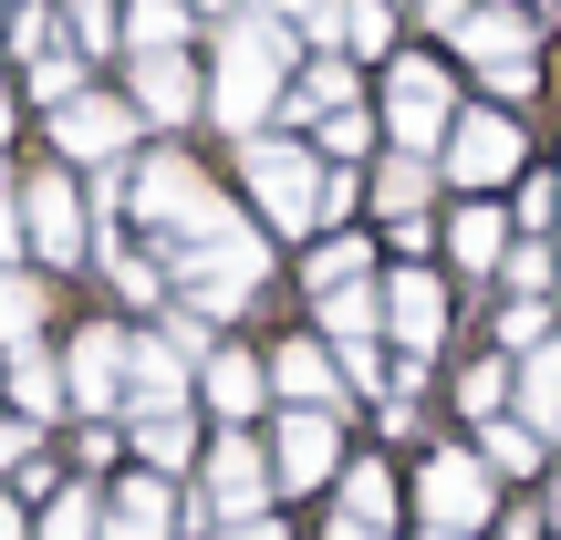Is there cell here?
<instances>
[{
    "instance_id": "1",
    "label": "cell",
    "mask_w": 561,
    "mask_h": 540,
    "mask_svg": "<svg viewBox=\"0 0 561 540\" xmlns=\"http://www.w3.org/2000/svg\"><path fill=\"white\" fill-rule=\"evenodd\" d=\"M280 94H291V32L250 0V11L229 21L219 73H208V115L240 125V146H250V136H261V115H280Z\"/></svg>"
},
{
    "instance_id": "2",
    "label": "cell",
    "mask_w": 561,
    "mask_h": 540,
    "mask_svg": "<svg viewBox=\"0 0 561 540\" xmlns=\"http://www.w3.org/2000/svg\"><path fill=\"white\" fill-rule=\"evenodd\" d=\"M240 177L261 198V229H322V157L291 136H250L240 146Z\"/></svg>"
},
{
    "instance_id": "3",
    "label": "cell",
    "mask_w": 561,
    "mask_h": 540,
    "mask_svg": "<svg viewBox=\"0 0 561 540\" xmlns=\"http://www.w3.org/2000/svg\"><path fill=\"white\" fill-rule=\"evenodd\" d=\"M385 125H396V157L447 146V136H458V83H447L426 53H396V62H385Z\"/></svg>"
},
{
    "instance_id": "4",
    "label": "cell",
    "mask_w": 561,
    "mask_h": 540,
    "mask_svg": "<svg viewBox=\"0 0 561 540\" xmlns=\"http://www.w3.org/2000/svg\"><path fill=\"white\" fill-rule=\"evenodd\" d=\"M125 208H136V219L157 229V240H187V229H198L208 208H219V187H208L198 166H187L178 146H167V157H146V166H125Z\"/></svg>"
},
{
    "instance_id": "5",
    "label": "cell",
    "mask_w": 561,
    "mask_h": 540,
    "mask_svg": "<svg viewBox=\"0 0 561 540\" xmlns=\"http://www.w3.org/2000/svg\"><path fill=\"white\" fill-rule=\"evenodd\" d=\"M416 509H426V530L479 540V530H489V458H468V447H437V458L416 468Z\"/></svg>"
},
{
    "instance_id": "6",
    "label": "cell",
    "mask_w": 561,
    "mask_h": 540,
    "mask_svg": "<svg viewBox=\"0 0 561 540\" xmlns=\"http://www.w3.org/2000/svg\"><path fill=\"white\" fill-rule=\"evenodd\" d=\"M21 240H32L53 271H73L83 261V187L73 177H32L21 187Z\"/></svg>"
},
{
    "instance_id": "7",
    "label": "cell",
    "mask_w": 561,
    "mask_h": 540,
    "mask_svg": "<svg viewBox=\"0 0 561 540\" xmlns=\"http://www.w3.org/2000/svg\"><path fill=\"white\" fill-rule=\"evenodd\" d=\"M510 166H520V125H510L500 104L458 115V136H447V177H458V187H500Z\"/></svg>"
},
{
    "instance_id": "8",
    "label": "cell",
    "mask_w": 561,
    "mask_h": 540,
    "mask_svg": "<svg viewBox=\"0 0 561 540\" xmlns=\"http://www.w3.org/2000/svg\"><path fill=\"white\" fill-rule=\"evenodd\" d=\"M250 509H271L261 437H219V447H208V520H250Z\"/></svg>"
},
{
    "instance_id": "9",
    "label": "cell",
    "mask_w": 561,
    "mask_h": 540,
    "mask_svg": "<svg viewBox=\"0 0 561 540\" xmlns=\"http://www.w3.org/2000/svg\"><path fill=\"white\" fill-rule=\"evenodd\" d=\"M385 333H396V354H437V343H447V291H437V280H426V271H396V280H385Z\"/></svg>"
},
{
    "instance_id": "10",
    "label": "cell",
    "mask_w": 561,
    "mask_h": 540,
    "mask_svg": "<svg viewBox=\"0 0 561 540\" xmlns=\"http://www.w3.org/2000/svg\"><path fill=\"white\" fill-rule=\"evenodd\" d=\"M125 354H136V333H115V322L73 333V375H62V395H73L83 416H104V405L125 395Z\"/></svg>"
},
{
    "instance_id": "11",
    "label": "cell",
    "mask_w": 561,
    "mask_h": 540,
    "mask_svg": "<svg viewBox=\"0 0 561 540\" xmlns=\"http://www.w3.org/2000/svg\"><path fill=\"white\" fill-rule=\"evenodd\" d=\"M136 115H146V125H187V115H208L198 62H187V53H136Z\"/></svg>"
},
{
    "instance_id": "12",
    "label": "cell",
    "mask_w": 561,
    "mask_h": 540,
    "mask_svg": "<svg viewBox=\"0 0 561 540\" xmlns=\"http://www.w3.org/2000/svg\"><path fill=\"white\" fill-rule=\"evenodd\" d=\"M271 395L291 405V416H333V395H343L333 343H280V354H271Z\"/></svg>"
},
{
    "instance_id": "13",
    "label": "cell",
    "mask_w": 561,
    "mask_h": 540,
    "mask_svg": "<svg viewBox=\"0 0 561 540\" xmlns=\"http://www.w3.org/2000/svg\"><path fill=\"white\" fill-rule=\"evenodd\" d=\"M53 136H62V157H94V177L125 157V136H136V104H104V94H73L53 115Z\"/></svg>"
},
{
    "instance_id": "14",
    "label": "cell",
    "mask_w": 561,
    "mask_h": 540,
    "mask_svg": "<svg viewBox=\"0 0 561 540\" xmlns=\"http://www.w3.org/2000/svg\"><path fill=\"white\" fill-rule=\"evenodd\" d=\"M333 437H343L333 416H280L271 426V479L280 489H322L333 479Z\"/></svg>"
},
{
    "instance_id": "15",
    "label": "cell",
    "mask_w": 561,
    "mask_h": 540,
    "mask_svg": "<svg viewBox=\"0 0 561 540\" xmlns=\"http://www.w3.org/2000/svg\"><path fill=\"white\" fill-rule=\"evenodd\" d=\"M104 540H178V489L167 479H125L104 499Z\"/></svg>"
},
{
    "instance_id": "16",
    "label": "cell",
    "mask_w": 561,
    "mask_h": 540,
    "mask_svg": "<svg viewBox=\"0 0 561 540\" xmlns=\"http://www.w3.org/2000/svg\"><path fill=\"white\" fill-rule=\"evenodd\" d=\"M312 42L322 53H385V42H396V11H385V0H322V21H312Z\"/></svg>"
},
{
    "instance_id": "17",
    "label": "cell",
    "mask_w": 561,
    "mask_h": 540,
    "mask_svg": "<svg viewBox=\"0 0 561 540\" xmlns=\"http://www.w3.org/2000/svg\"><path fill=\"white\" fill-rule=\"evenodd\" d=\"M354 62H312V73H301L291 83V94H280V115H291V125H333V115H354Z\"/></svg>"
},
{
    "instance_id": "18",
    "label": "cell",
    "mask_w": 561,
    "mask_h": 540,
    "mask_svg": "<svg viewBox=\"0 0 561 540\" xmlns=\"http://www.w3.org/2000/svg\"><path fill=\"white\" fill-rule=\"evenodd\" d=\"M261 395H271V364L261 354H208V405H219L229 426L261 416Z\"/></svg>"
},
{
    "instance_id": "19",
    "label": "cell",
    "mask_w": 561,
    "mask_h": 540,
    "mask_svg": "<svg viewBox=\"0 0 561 540\" xmlns=\"http://www.w3.org/2000/svg\"><path fill=\"white\" fill-rule=\"evenodd\" d=\"M333 520H343V530H396V479H385L375 458H364V468H343V499H333Z\"/></svg>"
},
{
    "instance_id": "20",
    "label": "cell",
    "mask_w": 561,
    "mask_h": 540,
    "mask_svg": "<svg viewBox=\"0 0 561 540\" xmlns=\"http://www.w3.org/2000/svg\"><path fill=\"white\" fill-rule=\"evenodd\" d=\"M530 32H541V21H530V11H510V0H479V11H468V53H479V62H510V53H530Z\"/></svg>"
},
{
    "instance_id": "21",
    "label": "cell",
    "mask_w": 561,
    "mask_h": 540,
    "mask_svg": "<svg viewBox=\"0 0 561 540\" xmlns=\"http://www.w3.org/2000/svg\"><path fill=\"white\" fill-rule=\"evenodd\" d=\"M520 426H541V437H561V343H541V354H520Z\"/></svg>"
},
{
    "instance_id": "22",
    "label": "cell",
    "mask_w": 561,
    "mask_h": 540,
    "mask_svg": "<svg viewBox=\"0 0 561 540\" xmlns=\"http://www.w3.org/2000/svg\"><path fill=\"white\" fill-rule=\"evenodd\" d=\"M479 458H489V479H530V468H541V426L489 416V426H479Z\"/></svg>"
},
{
    "instance_id": "23",
    "label": "cell",
    "mask_w": 561,
    "mask_h": 540,
    "mask_svg": "<svg viewBox=\"0 0 561 540\" xmlns=\"http://www.w3.org/2000/svg\"><path fill=\"white\" fill-rule=\"evenodd\" d=\"M447 250H458L468 271H500V261H510V229H500V208H458V219H447Z\"/></svg>"
},
{
    "instance_id": "24",
    "label": "cell",
    "mask_w": 561,
    "mask_h": 540,
    "mask_svg": "<svg viewBox=\"0 0 561 540\" xmlns=\"http://www.w3.org/2000/svg\"><path fill=\"white\" fill-rule=\"evenodd\" d=\"M42 540H104V489H94V479L62 489V499L42 509Z\"/></svg>"
},
{
    "instance_id": "25",
    "label": "cell",
    "mask_w": 561,
    "mask_h": 540,
    "mask_svg": "<svg viewBox=\"0 0 561 540\" xmlns=\"http://www.w3.org/2000/svg\"><path fill=\"white\" fill-rule=\"evenodd\" d=\"M375 322H385V291H375V280H343V291L322 301V333H343V343H364Z\"/></svg>"
},
{
    "instance_id": "26",
    "label": "cell",
    "mask_w": 561,
    "mask_h": 540,
    "mask_svg": "<svg viewBox=\"0 0 561 540\" xmlns=\"http://www.w3.org/2000/svg\"><path fill=\"white\" fill-rule=\"evenodd\" d=\"M125 32H136V53H178V42H187V0H136Z\"/></svg>"
},
{
    "instance_id": "27",
    "label": "cell",
    "mask_w": 561,
    "mask_h": 540,
    "mask_svg": "<svg viewBox=\"0 0 561 540\" xmlns=\"http://www.w3.org/2000/svg\"><path fill=\"white\" fill-rule=\"evenodd\" d=\"M375 198H385V219H426V157H385Z\"/></svg>"
},
{
    "instance_id": "28",
    "label": "cell",
    "mask_w": 561,
    "mask_h": 540,
    "mask_svg": "<svg viewBox=\"0 0 561 540\" xmlns=\"http://www.w3.org/2000/svg\"><path fill=\"white\" fill-rule=\"evenodd\" d=\"M11 405H21V426L53 416V405H62V375H53L42 354H11Z\"/></svg>"
},
{
    "instance_id": "29",
    "label": "cell",
    "mask_w": 561,
    "mask_h": 540,
    "mask_svg": "<svg viewBox=\"0 0 561 540\" xmlns=\"http://www.w3.org/2000/svg\"><path fill=\"white\" fill-rule=\"evenodd\" d=\"M187 447H198V437H187V416H146V426H136V458H146V479L187 468Z\"/></svg>"
},
{
    "instance_id": "30",
    "label": "cell",
    "mask_w": 561,
    "mask_h": 540,
    "mask_svg": "<svg viewBox=\"0 0 561 540\" xmlns=\"http://www.w3.org/2000/svg\"><path fill=\"white\" fill-rule=\"evenodd\" d=\"M343 280H375V250H364V240H333V250H312V301H333Z\"/></svg>"
},
{
    "instance_id": "31",
    "label": "cell",
    "mask_w": 561,
    "mask_h": 540,
    "mask_svg": "<svg viewBox=\"0 0 561 540\" xmlns=\"http://www.w3.org/2000/svg\"><path fill=\"white\" fill-rule=\"evenodd\" d=\"M32 322H42V291L21 271H0V343H32Z\"/></svg>"
},
{
    "instance_id": "32",
    "label": "cell",
    "mask_w": 561,
    "mask_h": 540,
    "mask_svg": "<svg viewBox=\"0 0 561 540\" xmlns=\"http://www.w3.org/2000/svg\"><path fill=\"white\" fill-rule=\"evenodd\" d=\"M343 384H354V395H396V364H385V343H343Z\"/></svg>"
},
{
    "instance_id": "33",
    "label": "cell",
    "mask_w": 561,
    "mask_h": 540,
    "mask_svg": "<svg viewBox=\"0 0 561 540\" xmlns=\"http://www.w3.org/2000/svg\"><path fill=\"white\" fill-rule=\"evenodd\" d=\"M500 395H510V364H468V375H458V405H468V416H500Z\"/></svg>"
},
{
    "instance_id": "34",
    "label": "cell",
    "mask_w": 561,
    "mask_h": 540,
    "mask_svg": "<svg viewBox=\"0 0 561 540\" xmlns=\"http://www.w3.org/2000/svg\"><path fill=\"white\" fill-rule=\"evenodd\" d=\"M32 94H53V115H62V104L83 94V53H42L32 62Z\"/></svg>"
},
{
    "instance_id": "35",
    "label": "cell",
    "mask_w": 561,
    "mask_h": 540,
    "mask_svg": "<svg viewBox=\"0 0 561 540\" xmlns=\"http://www.w3.org/2000/svg\"><path fill=\"white\" fill-rule=\"evenodd\" d=\"M62 21H73L83 53H104V42H115V0H62Z\"/></svg>"
},
{
    "instance_id": "36",
    "label": "cell",
    "mask_w": 561,
    "mask_h": 540,
    "mask_svg": "<svg viewBox=\"0 0 561 540\" xmlns=\"http://www.w3.org/2000/svg\"><path fill=\"white\" fill-rule=\"evenodd\" d=\"M479 73H489V94H500V104H520L530 83H541V53H510V62H479Z\"/></svg>"
},
{
    "instance_id": "37",
    "label": "cell",
    "mask_w": 561,
    "mask_h": 540,
    "mask_svg": "<svg viewBox=\"0 0 561 540\" xmlns=\"http://www.w3.org/2000/svg\"><path fill=\"white\" fill-rule=\"evenodd\" d=\"M364 146H375V115H364V104H354V115H333V125H322V157H343V166H354Z\"/></svg>"
},
{
    "instance_id": "38",
    "label": "cell",
    "mask_w": 561,
    "mask_h": 540,
    "mask_svg": "<svg viewBox=\"0 0 561 540\" xmlns=\"http://www.w3.org/2000/svg\"><path fill=\"white\" fill-rule=\"evenodd\" d=\"M416 11H426V32H447V42H458V32H468V11H479V0H416Z\"/></svg>"
},
{
    "instance_id": "39",
    "label": "cell",
    "mask_w": 561,
    "mask_h": 540,
    "mask_svg": "<svg viewBox=\"0 0 561 540\" xmlns=\"http://www.w3.org/2000/svg\"><path fill=\"white\" fill-rule=\"evenodd\" d=\"M0 468H32V426L21 416H0Z\"/></svg>"
},
{
    "instance_id": "40",
    "label": "cell",
    "mask_w": 561,
    "mask_h": 540,
    "mask_svg": "<svg viewBox=\"0 0 561 540\" xmlns=\"http://www.w3.org/2000/svg\"><path fill=\"white\" fill-rule=\"evenodd\" d=\"M261 11L280 21V32H291V21H301V32H312V21H322V0H261Z\"/></svg>"
},
{
    "instance_id": "41",
    "label": "cell",
    "mask_w": 561,
    "mask_h": 540,
    "mask_svg": "<svg viewBox=\"0 0 561 540\" xmlns=\"http://www.w3.org/2000/svg\"><path fill=\"white\" fill-rule=\"evenodd\" d=\"M219 540H280V520H271V509H250V520H229Z\"/></svg>"
},
{
    "instance_id": "42",
    "label": "cell",
    "mask_w": 561,
    "mask_h": 540,
    "mask_svg": "<svg viewBox=\"0 0 561 540\" xmlns=\"http://www.w3.org/2000/svg\"><path fill=\"white\" fill-rule=\"evenodd\" d=\"M11 250H21V208L0 198V261H11Z\"/></svg>"
},
{
    "instance_id": "43",
    "label": "cell",
    "mask_w": 561,
    "mask_h": 540,
    "mask_svg": "<svg viewBox=\"0 0 561 540\" xmlns=\"http://www.w3.org/2000/svg\"><path fill=\"white\" fill-rule=\"evenodd\" d=\"M0 540H21V499H11V489H0Z\"/></svg>"
},
{
    "instance_id": "44",
    "label": "cell",
    "mask_w": 561,
    "mask_h": 540,
    "mask_svg": "<svg viewBox=\"0 0 561 540\" xmlns=\"http://www.w3.org/2000/svg\"><path fill=\"white\" fill-rule=\"evenodd\" d=\"M333 540H385V530H343V520H333Z\"/></svg>"
},
{
    "instance_id": "45",
    "label": "cell",
    "mask_w": 561,
    "mask_h": 540,
    "mask_svg": "<svg viewBox=\"0 0 561 540\" xmlns=\"http://www.w3.org/2000/svg\"><path fill=\"white\" fill-rule=\"evenodd\" d=\"M0 136H11V94H0Z\"/></svg>"
},
{
    "instance_id": "46",
    "label": "cell",
    "mask_w": 561,
    "mask_h": 540,
    "mask_svg": "<svg viewBox=\"0 0 561 540\" xmlns=\"http://www.w3.org/2000/svg\"><path fill=\"white\" fill-rule=\"evenodd\" d=\"M426 540H458V530H426Z\"/></svg>"
},
{
    "instance_id": "47",
    "label": "cell",
    "mask_w": 561,
    "mask_h": 540,
    "mask_svg": "<svg viewBox=\"0 0 561 540\" xmlns=\"http://www.w3.org/2000/svg\"><path fill=\"white\" fill-rule=\"evenodd\" d=\"M0 198H11V177H0Z\"/></svg>"
}]
</instances>
